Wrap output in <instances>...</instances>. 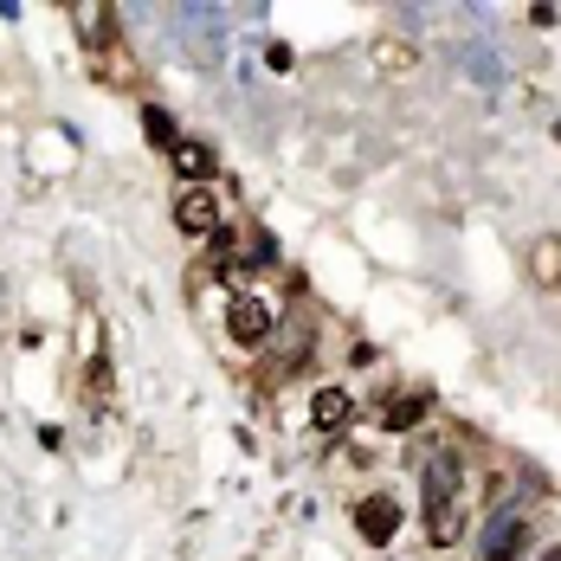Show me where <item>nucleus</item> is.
Wrapping results in <instances>:
<instances>
[{"instance_id": "obj_1", "label": "nucleus", "mask_w": 561, "mask_h": 561, "mask_svg": "<svg viewBox=\"0 0 561 561\" xmlns=\"http://www.w3.org/2000/svg\"><path fill=\"white\" fill-rule=\"evenodd\" d=\"M420 523L433 549H458L465 536V458L458 451H433L420 465Z\"/></svg>"}, {"instance_id": "obj_2", "label": "nucleus", "mask_w": 561, "mask_h": 561, "mask_svg": "<svg viewBox=\"0 0 561 561\" xmlns=\"http://www.w3.org/2000/svg\"><path fill=\"white\" fill-rule=\"evenodd\" d=\"M278 317L284 310L265 297V290H232V304H226V330H232L239 348H252V355L278 336Z\"/></svg>"}, {"instance_id": "obj_3", "label": "nucleus", "mask_w": 561, "mask_h": 561, "mask_svg": "<svg viewBox=\"0 0 561 561\" xmlns=\"http://www.w3.org/2000/svg\"><path fill=\"white\" fill-rule=\"evenodd\" d=\"M174 226H181L187 239H207V245H214L226 232V201L214 187H181V194H174Z\"/></svg>"}, {"instance_id": "obj_4", "label": "nucleus", "mask_w": 561, "mask_h": 561, "mask_svg": "<svg viewBox=\"0 0 561 561\" xmlns=\"http://www.w3.org/2000/svg\"><path fill=\"white\" fill-rule=\"evenodd\" d=\"M348 523H355V536H362L368 549H388L393 536H400V523H407V510L375 491V497H362V504L348 510Z\"/></svg>"}, {"instance_id": "obj_5", "label": "nucleus", "mask_w": 561, "mask_h": 561, "mask_svg": "<svg viewBox=\"0 0 561 561\" xmlns=\"http://www.w3.org/2000/svg\"><path fill=\"white\" fill-rule=\"evenodd\" d=\"M174 174H181V187H214L220 181V156H214V142H194V136H181L169 149Z\"/></svg>"}, {"instance_id": "obj_6", "label": "nucleus", "mask_w": 561, "mask_h": 561, "mask_svg": "<svg viewBox=\"0 0 561 561\" xmlns=\"http://www.w3.org/2000/svg\"><path fill=\"white\" fill-rule=\"evenodd\" d=\"M375 420H381L388 433H407V426H420V420H426V393H420V388H393V393H381V400H375Z\"/></svg>"}, {"instance_id": "obj_7", "label": "nucleus", "mask_w": 561, "mask_h": 561, "mask_svg": "<svg viewBox=\"0 0 561 561\" xmlns=\"http://www.w3.org/2000/svg\"><path fill=\"white\" fill-rule=\"evenodd\" d=\"M348 420H355V400H348L342 388H317V400H310V426H317V433H342Z\"/></svg>"}, {"instance_id": "obj_8", "label": "nucleus", "mask_w": 561, "mask_h": 561, "mask_svg": "<svg viewBox=\"0 0 561 561\" xmlns=\"http://www.w3.org/2000/svg\"><path fill=\"white\" fill-rule=\"evenodd\" d=\"M529 278L542 284V290H561V239L556 232L529 245Z\"/></svg>"}, {"instance_id": "obj_9", "label": "nucleus", "mask_w": 561, "mask_h": 561, "mask_svg": "<svg viewBox=\"0 0 561 561\" xmlns=\"http://www.w3.org/2000/svg\"><path fill=\"white\" fill-rule=\"evenodd\" d=\"M84 400H91V413L104 420L116 407V393H111V355H91V375H84Z\"/></svg>"}, {"instance_id": "obj_10", "label": "nucleus", "mask_w": 561, "mask_h": 561, "mask_svg": "<svg viewBox=\"0 0 561 561\" xmlns=\"http://www.w3.org/2000/svg\"><path fill=\"white\" fill-rule=\"evenodd\" d=\"M375 65H381L388 78H400V71H413V65H420V53H413V46H400V39H381V53H375Z\"/></svg>"}, {"instance_id": "obj_11", "label": "nucleus", "mask_w": 561, "mask_h": 561, "mask_svg": "<svg viewBox=\"0 0 561 561\" xmlns=\"http://www.w3.org/2000/svg\"><path fill=\"white\" fill-rule=\"evenodd\" d=\"M142 129H149L162 149H174V142H181V129H174V116L162 111V104H149V111H142Z\"/></svg>"}, {"instance_id": "obj_12", "label": "nucleus", "mask_w": 561, "mask_h": 561, "mask_svg": "<svg viewBox=\"0 0 561 561\" xmlns=\"http://www.w3.org/2000/svg\"><path fill=\"white\" fill-rule=\"evenodd\" d=\"M265 65H272V71H290V65H297V53H290L284 39H272V46H265Z\"/></svg>"}, {"instance_id": "obj_13", "label": "nucleus", "mask_w": 561, "mask_h": 561, "mask_svg": "<svg viewBox=\"0 0 561 561\" xmlns=\"http://www.w3.org/2000/svg\"><path fill=\"white\" fill-rule=\"evenodd\" d=\"M536 561H561V542H549V549H542V556H536Z\"/></svg>"}]
</instances>
